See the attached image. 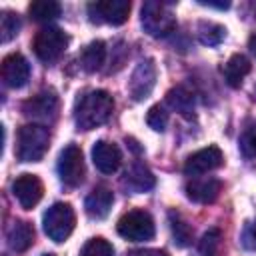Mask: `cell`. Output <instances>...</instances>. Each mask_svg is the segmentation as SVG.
<instances>
[{
	"mask_svg": "<svg viewBox=\"0 0 256 256\" xmlns=\"http://www.w3.org/2000/svg\"><path fill=\"white\" fill-rule=\"evenodd\" d=\"M114 110V100L106 90L84 92L74 106V122L78 130H94L108 122Z\"/></svg>",
	"mask_w": 256,
	"mask_h": 256,
	"instance_id": "6da1fadb",
	"label": "cell"
},
{
	"mask_svg": "<svg viewBox=\"0 0 256 256\" xmlns=\"http://www.w3.org/2000/svg\"><path fill=\"white\" fill-rule=\"evenodd\" d=\"M50 144V132L42 124H24L16 136V156L22 162H38Z\"/></svg>",
	"mask_w": 256,
	"mask_h": 256,
	"instance_id": "7a4b0ae2",
	"label": "cell"
},
{
	"mask_svg": "<svg viewBox=\"0 0 256 256\" xmlns=\"http://www.w3.org/2000/svg\"><path fill=\"white\" fill-rule=\"evenodd\" d=\"M140 22L148 36L152 38H164L176 28V18L172 10L162 2H144L140 10Z\"/></svg>",
	"mask_w": 256,
	"mask_h": 256,
	"instance_id": "3957f363",
	"label": "cell"
},
{
	"mask_svg": "<svg viewBox=\"0 0 256 256\" xmlns=\"http://www.w3.org/2000/svg\"><path fill=\"white\" fill-rule=\"evenodd\" d=\"M42 224H44V232L50 240L54 242H64L72 230H74V224H76V216H74V210L70 204L66 202H56L52 204L46 212H44V218H42Z\"/></svg>",
	"mask_w": 256,
	"mask_h": 256,
	"instance_id": "277c9868",
	"label": "cell"
},
{
	"mask_svg": "<svg viewBox=\"0 0 256 256\" xmlns=\"http://www.w3.org/2000/svg\"><path fill=\"white\" fill-rule=\"evenodd\" d=\"M66 46H68V36L58 26H46V28H42L36 34L34 44H32L34 54L42 62H46V64L56 62L64 54Z\"/></svg>",
	"mask_w": 256,
	"mask_h": 256,
	"instance_id": "5b68a950",
	"label": "cell"
},
{
	"mask_svg": "<svg viewBox=\"0 0 256 256\" xmlns=\"http://www.w3.org/2000/svg\"><path fill=\"white\" fill-rule=\"evenodd\" d=\"M154 220L144 210H130L118 220V234L132 242H144L154 238Z\"/></svg>",
	"mask_w": 256,
	"mask_h": 256,
	"instance_id": "8992f818",
	"label": "cell"
},
{
	"mask_svg": "<svg viewBox=\"0 0 256 256\" xmlns=\"http://www.w3.org/2000/svg\"><path fill=\"white\" fill-rule=\"evenodd\" d=\"M130 14V2L126 0H98L88 4L90 22H106V24H124Z\"/></svg>",
	"mask_w": 256,
	"mask_h": 256,
	"instance_id": "52a82bcc",
	"label": "cell"
},
{
	"mask_svg": "<svg viewBox=\"0 0 256 256\" xmlns=\"http://www.w3.org/2000/svg\"><path fill=\"white\" fill-rule=\"evenodd\" d=\"M58 176L70 188L82 184V180H84V158H82V150L78 146L70 144V146H66L60 152V158H58Z\"/></svg>",
	"mask_w": 256,
	"mask_h": 256,
	"instance_id": "ba28073f",
	"label": "cell"
},
{
	"mask_svg": "<svg viewBox=\"0 0 256 256\" xmlns=\"http://www.w3.org/2000/svg\"><path fill=\"white\" fill-rule=\"evenodd\" d=\"M12 192H14V198L18 200V204L22 208L32 210L42 200L44 186L36 174H20L12 184Z\"/></svg>",
	"mask_w": 256,
	"mask_h": 256,
	"instance_id": "9c48e42d",
	"label": "cell"
},
{
	"mask_svg": "<svg viewBox=\"0 0 256 256\" xmlns=\"http://www.w3.org/2000/svg\"><path fill=\"white\" fill-rule=\"evenodd\" d=\"M154 84H156V66H154V62L150 58L140 60L138 66L134 68L132 78H130V84H128L130 96L140 102V100H144V98L150 96Z\"/></svg>",
	"mask_w": 256,
	"mask_h": 256,
	"instance_id": "30bf717a",
	"label": "cell"
},
{
	"mask_svg": "<svg viewBox=\"0 0 256 256\" xmlns=\"http://www.w3.org/2000/svg\"><path fill=\"white\" fill-rule=\"evenodd\" d=\"M222 162H224V156H222L220 148L208 146V148H202L188 156V160L184 164V172H186V176H202V174H208V172L220 168Z\"/></svg>",
	"mask_w": 256,
	"mask_h": 256,
	"instance_id": "8fae6325",
	"label": "cell"
},
{
	"mask_svg": "<svg viewBox=\"0 0 256 256\" xmlns=\"http://www.w3.org/2000/svg\"><path fill=\"white\" fill-rule=\"evenodd\" d=\"M22 110L32 120L52 122L56 118V112H58V98H56V94L52 90H44V92L32 96L30 100H26Z\"/></svg>",
	"mask_w": 256,
	"mask_h": 256,
	"instance_id": "7c38bea8",
	"label": "cell"
},
{
	"mask_svg": "<svg viewBox=\"0 0 256 256\" xmlns=\"http://www.w3.org/2000/svg\"><path fill=\"white\" fill-rule=\"evenodd\" d=\"M0 74H2V80H4L6 86L22 88L28 82V78H30V64H28V60L22 54L12 52V54L4 56Z\"/></svg>",
	"mask_w": 256,
	"mask_h": 256,
	"instance_id": "4fadbf2b",
	"label": "cell"
},
{
	"mask_svg": "<svg viewBox=\"0 0 256 256\" xmlns=\"http://www.w3.org/2000/svg\"><path fill=\"white\" fill-rule=\"evenodd\" d=\"M92 162L94 166L104 172V174H114L120 168L122 162V152L114 142H106V140H98L92 148Z\"/></svg>",
	"mask_w": 256,
	"mask_h": 256,
	"instance_id": "5bb4252c",
	"label": "cell"
},
{
	"mask_svg": "<svg viewBox=\"0 0 256 256\" xmlns=\"http://www.w3.org/2000/svg\"><path fill=\"white\" fill-rule=\"evenodd\" d=\"M220 190H222V184L216 178H200V180H192L186 184V196L198 204L214 202L218 198Z\"/></svg>",
	"mask_w": 256,
	"mask_h": 256,
	"instance_id": "9a60e30c",
	"label": "cell"
},
{
	"mask_svg": "<svg viewBox=\"0 0 256 256\" xmlns=\"http://www.w3.org/2000/svg\"><path fill=\"white\" fill-rule=\"evenodd\" d=\"M112 202H114L112 190H108L106 186H96V188L86 196L84 208H86V214H88L90 218L102 220V218L108 216V212H110V208H112Z\"/></svg>",
	"mask_w": 256,
	"mask_h": 256,
	"instance_id": "2e32d148",
	"label": "cell"
},
{
	"mask_svg": "<svg viewBox=\"0 0 256 256\" xmlns=\"http://www.w3.org/2000/svg\"><path fill=\"white\" fill-rule=\"evenodd\" d=\"M122 184H124L130 192L140 194V192H148V190H152L154 184H156V178H154V174H152L144 164L134 162V164L126 170Z\"/></svg>",
	"mask_w": 256,
	"mask_h": 256,
	"instance_id": "e0dca14e",
	"label": "cell"
},
{
	"mask_svg": "<svg viewBox=\"0 0 256 256\" xmlns=\"http://www.w3.org/2000/svg\"><path fill=\"white\" fill-rule=\"evenodd\" d=\"M248 72H250V60L244 54H232L226 60V64L222 66L224 80L232 88H238L244 82V78L248 76Z\"/></svg>",
	"mask_w": 256,
	"mask_h": 256,
	"instance_id": "ac0fdd59",
	"label": "cell"
},
{
	"mask_svg": "<svg viewBox=\"0 0 256 256\" xmlns=\"http://www.w3.org/2000/svg\"><path fill=\"white\" fill-rule=\"evenodd\" d=\"M34 242V228L24 220H14L8 228V246L14 252H24Z\"/></svg>",
	"mask_w": 256,
	"mask_h": 256,
	"instance_id": "d6986e66",
	"label": "cell"
},
{
	"mask_svg": "<svg viewBox=\"0 0 256 256\" xmlns=\"http://www.w3.org/2000/svg\"><path fill=\"white\" fill-rule=\"evenodd\" d=\"M166 102L172 110L182 114L184 118H192L194 114V94L186 86H176L166 94Z\"/></svg>",
	"mask_w": 256,
	"mask_h": 256,
	"instance_id": "ffe728a7",
	"label": "cell"
},
{
	"mask_svg": "<svg viewBox=\"0 0 256 256\" xmlns=\"http://www.w3.org/2000/svg\"><path fill=\"white\" fill-rule=\"evenodd\" d=\"M104 60H106V46H104L102 40L90 42V44L82 50V54H80V64H82V68H84L86 72H96V70H100L102 64H104Z\"/></svg>",
	"mask_w": 256,
	"mask_h": 256,
	"instance_id": "44dd1931",
	"label": "cell"
},
{
	"mask_svg": "<svg viewBox=\"0 0 256 256\" xmlns=\"http://www.w3.org/2000/svg\"><path fill=\"white\" fill-rule=\"evenodd\" d=\"M60 4L54 2V0H36L28 6V12L34 20H52L56 16H60Z\"/></svg>",
	"mask_w": 256,
	"mask_h": 256,
	"instance_id": "7402d4cb",
	"label": "cell"
},
{
	"mask_svg": "<svg viewBox=\"0 0 256 256\" xmlns=\"http://www.w3.org/2000/svg\"><path fill=\"white\" fill-rule=\"evenodd\" d=\"M224 36H226V28L220 24H214V22H200L198 24V38L202 44L216 46L224 40Z\"/></svg>",
	"mask_w": 256,
	"mask_h": 256,
	"instance_id": "603a6c76",
	"label": "cell"
},
{
	"mask_svg": "<svg viewBox=\"0 0 256 256\" xmlns=\"http://www.w3.org/2000/svg\"><path fill=\"white\" fill-rule=\"evenodd\" d=\"M170 228H172L174 242L178 246H188L190 244V240H192V228L186 224V220L180 214L170 212Z\"/></svg>",
	"mask_w": 256,
	"mask_h": 256,
	"instance_id": "cb8c5ba5",
	"label": "cell"
},
{
	"mask_svg": "<svg viewBox=\"0 0 256 256\" xmlns=\"http://www.w3.org/2000/svg\"><path fill=\"white\" fill-rule=\"evenodd\" d=\"M238 146H240V152L244 158L248 160H256V120L250 122L242 134H240V140H238Z\"/></svg>",
	"mask_w": 256,
	"mask_h": 256,
	"instance_id": "d4e9b609",
	"label": "cell"
},
{
	"mask_svg": "<svg viewBox=\"0 0 256 256\" xmlns=\"http://www.w3.org/2000/svg\"><path fill=\"white\" fill-rule=\"evenodd\" d=\"M220 244H222V232L218 228H210L208 232H204V236L198 244V250L202 256H218Z\"/></svg>",
	"mask_w": 256,
	"mask_h": 256,
	"instance_id": "484cf974",
	"label": "cell"
},
{
	"mask_svg": "<svg viewBox=\"0 0 256 256\" xmlns=\"http://www.w3.org/2000/svg\"><path fill=\"white\" fill-rule=\"evenodd\" d=\"M20 30V20L14 12H8L4 10L2 12V18H0V36H2V42H10Z\"/></svg>",
	"mask_w": 256,
	"mask_h": 256,
	"instance_id": "4316f807",
	"label": "cell"
},
{
	"mask_svg": "<svg viewBox=\"0 0 256 256\" xmlns=\"http://www.w3.org/2000/svg\"><path fill=\"white\" fill-rule=\"evenodd\" d=\"M80 256H114V248L104 238H92L84 244Z\"/></svg>",
	"mask_w": 256,
	"mask_h": 256,
	"instance_id": "83f0119b",
	"label": "cell"
},
{
	"mask_svg": "<svg viewBox=\"0 0 256 256\" xmlns=\"http://www.w3.org/2000/svg\"><path fill=\"white\" fill-rule=\"evenodd\" d=\"M146 122H148V126H150L152 130L162 132V130L166 128V124H168V112H166L160 104H156V106H152V108L148 110Z\"/></svg>",
	"mask_w": 256,
	"mask_h": 256,
	"instance_id": "f1b7e54d",
	"label": "cell"
},
{
	"mask_svg": "<svg viewBox=\"0 0 256 256\" xmlns=\"http://www.w3.org/2000/svg\"><path fill=\"white\" fill-rule=\"evenodd\" d=\"M242 246L246 250L256 252V220H252V222L246 224V228L242 232Z\"/></svg>",
	"mask_w": 256,
	"mask_h": 256,
	"instance_id": "f546056e",
	"label": "cell"
},
{
	"mask_svg": "<svg viewBox=\"0 0 256 256\" xmlns=\"http://www.w3.org/2000/svg\"><path fill=\"white\" fill-rule=\"evenodd\" d=\"M130 256H168L164 250H154V248H144V250H134Z\"/></svg>",
	"mask_w": 256,
	"mask_h": 256,
	"instance_id": "4dcf8cb0",
	"label": "cell"
},
{
	"mask_svg": "<svg viewBox=\"0 0 256 256\" xmlns=\"http://www.w3.org/2000/svg\"><path fill=\"white\" fill-rule=\"evenodd\" d=\"M198 4H202V6H210V8H220V10H224V8L230 6V2H198Z\"/></svg>",
	"mask_w": 256,
	"mask_h": 256,
	"instance_id": "1f68e13d",
	"label": "cell"
},
{
	"mask_svg": "<svg viewBox=\"0 0 256 256\" xmlns=\"http://www.w3.org/2000/svg\"><path fill=\"white\" fill-rule=\"evenodd\" d=\"M248 48H250V52H252L254 58H256V32L250 36V40H248Z\"/></svg>",
	"mask_w": 256,
	"mask_h": 256,
	"instance_id": "d6a6232c",
	"label": "cell"
},
{
	"mask_svg": "<svg viewBox=\"0 0 256 256\" xmlns=\"http://www.w3.org/2000/svg\"><path fill=\"white\" fill-rule=\"evenodd\" d=\"M42 256H54V254H42Z\"/></svg>",
	"mask_w": 256,
	"mask_h": 256,
	"instance_id": "836d02e7",
	"label": "cell"
},
{
	"mask_svg": "<svg viewBox=\"0 0 256 256\" xmlns=\"http://www.w3.org/2000/svg\"><path fill=\"white\" fill-rule=\"evenodd\" d=\"M254 94H256V88H254Z\"/></svg>",
	"mask_w": 256,
	"mask_h": 256,
	"instance_id": "e575fe53",
	"label": "cell"
}]
</instances>
